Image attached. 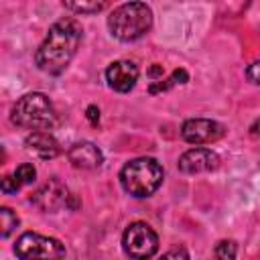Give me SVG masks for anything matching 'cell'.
<instances>
[{"label": "cell", "mask_w": 260, "mask_h": 260, "mask_svg": "<svg viewBox=\"0 0 260 260\" xmlns=\"http://www.w3.org/2000/svg\"><path fill=\"white\" fill-rule=\"evenodd\" d=\"M10 120L14 126L26 130H51L57 122V114L51 100L45 93L32 91V93H24L12 106Z\"/></svg>", "instance_id": "3957f363"}, {"label": "cell", "mask_w": 260, "mask_h": 260, "mask_svg": "<svg viewBox=\"0 0 260 260\" xmlns=\"http://www.w3.org/2000/svg\"><path fill=\"white\" fill-rule=\"evenodd\" d=\"M81 35H83V30L77 20H73V18L57 20L49 28L45 41L41 43V47L35 53L37 67L49 75H59L61 71H65V67L71 63L73 55L77 53Z\"/></svg>", "instance_id": "6da1fadb"}, {"label": "cell", "mask_w": 260, "mask_h": 260, "mask_svg": "<svg viewBox=\"0 0 260 260\" xmlns=\"http://www.w3.org/2000/svg\"><path fill=\"white\" fill-rule=\"evenodd\" d=\"M148 75L150 77H162V67L160 65H152L150 71H148Z\"/></svg>", "instance_id": "7402d4cb"}, {"label": "cell", "mask_w": 260, "mask_h": 260, "mask_svg": "<svg viewBox=\"0 0 260 260\" xmlns=\"http://www.w3.org/2000/svg\"><path fill=\"white\" fill-rule=\"evenodd\" d=\"M219 167V156L211 148L195 146L187 152L181 154L179 158V171L187 175H197V173H211Z\"/></svg>", "instance_id": "9c48e42d"}, {"label": "cell", "mask_w": 260, "mask_h": 260, "mask_svg": "<svg viewBox=\"0 0 260 260\" xmlns=\"http://www.w3.org/2000/svg\"><path fill=\"white\" fill-rule=\"evenodd\" d=\"M124 252L130 258H150L158 250V238L154 230L144 221H134L122 236Z\"/></svg>", "instance_id": "5b68a950"}, {"label": "cell", "mask_w": 260, "mask_h": 260, "mask_svg": "<svg viewBox=\"0 0 260 260\" xmlns=\"http://www.w3.org/2000/svg\"><path fill=\"white\" fill-rule=\"evenodd\" d=\"M67 156H69V160H71V165L75 169H83V171L98 169L104 162L102 150L91 142H75L67 150Z\"/></svg>", "instance_id": "8fae6325"}, {"label": "cell", "mask_w": 260, "mask_h": 260, "mask_svg": "<svg viewBox=\"0 0 260 260\" xmlns=\"http://www.w3.org/2000/svg\"><path fill=\"white\" fill-rule=\"evenodd\" d=\"M162 167L158 160L140 156L126 162L120 171V183L132 197H150L162 183Z\"/></svg>", "instance_id": "277c9868"}, {"label": "cell", "mask_w": 260, "mask_h": 260, "mask_svg": "<svg viewBox=\"0 0 260 260\" xmlns=\"http://www.w3.org/2000/svg\"><path fill=\"white\" fill-rule=\"evenodd\" d=\"M65 6L77 14H95L102 12L106 6V0H63Z\"/></svg>", "instance_id": "4fadbf2b"}, {"label": "cell", "mask_w": 260, "mask_h": 260, "mask_svg": "<svg viewBox=\"0 0 260 260\" xmlns=\"http://www.w3.org/2000/svg\"><path fill=\"white\" fill-rule=\"evenodd\" d=\"M14 177L18 179L20 185H30V183H35V179H37V169H35L30 162H22V165L14 171Z\"/></svg>", "instance_id": "9a60e30c"}, {"label": "cell", "mask_w": 260, "mask_h": 260, "mask_svg": "<svg viewBox=\"0 0 260 260\" xmlns=\"http://www.w3.org/2000/svg\"><path fill=\"white\" fill-rule=\"evenodd\" d=\"M69 195L71 193L59 179H49L30 195V203L41 211H55L59 207H67Z\"/></svg>", "instance_id": "ba28073f"}, {"label": "cell", "mask_w": 260, "mask_h": 260, "mask_svg": "<svg viewBox=\"0 0 260 260\" xmlns=\"http://www.w3.org/2000/svg\"><path fill=\"white\" fill-rule=\"evenodd\" d=\"M0 187H2V191H4V193H16L22 185L18 183V179H16L14 175H12V177L8 175V177H4V179H2V185H0Z\"/></svg>", "instance_id": "ac0fdd59"}, {"label": "cell", "mask_w": 260, "mask_h": 260, "mask_svg": "<svg viewBox=\"0 0 260 260\" xmlns=\"http://www.w3.org/2000/svg\"><path fill=\"white\" fill-rule=\"evenodd\" d=\"M18 225V215L10 209V207H2L0 209V236L8 238L10 232Z\"/></svg>", "instance_id": "5bb4252c"}, {"label": "cell", "mask_w": 260, "mask_h": 260, "mask_svg": "<svg viewBox=\"0 0 260 260\" xmlns=\"http://www.w3.org/2000/svg\"><path fill=\"white\" fill-rule=\"evenodd\" d=\"M171 77H173L175 85H177V83H187V81H189V73H187L185 69H175Z\"/></svg>", "instance_id": "ffe728a7"}, {"label": "cell", "mask_w": 260, "mask_h": 260, "mask_svg": "<svg viewBox=\"0 0 260 260\" xmlns=\"http://www.w3.org/2000/svg\"><path fill=\"white\" fill-rule=\"evenodd\" d=\"M165 256H167V258H173V256H183V258H187L189 254H187V250H183V248H173V250H169Z\"/></svg>", "instance_id": "44dd1931"}, {"label": "cell", "mask_w": 260, "mask_h": 260, "mask_svg": "<svg viewBox=\"0 0 260 260\" xmlns=\"http://www.w3.org/2000/svg\"><path fill=\"white\" fill-rule=\"evenodd\" d=\"M106 79H108V85L114 89V91H120V93H126L130 91L134 85H136V79H138V67L132 63V61H114L110 63V67L106 69Z\"/></svg>", "instance_id": "30bf717a"}, {"label": "cell", "mask_w": 260, "mask_h": 260, "mask_svg": "<svg viewBox=\"0 0 260 260\" xmlns=\"http://www.w3.org/2000/svg\"><path fill=\"white\" fill-rule=\"evenodd\" d=\"M250 130H252V134H254V136H260V118L252 124V128H250Z\"/></svg>", "instance_id": "603a6c76"}, {"label": "cell", "mask_w": 260, "mask_h": 260, "mask_svg": "<svg viewBox=\"0 0 260 260\" xmlns=\"http://www.w3.org/2000/svg\"><path fill=\"white\" fill-rule=\"evenodd\" d=\"M225 134V128L215 122V120H207V118H191L185 120L181 126V136L185 142L189 144H211L215 140H219Z\"/></svg>", "instance_id": "52a82bcc"}, {"label": "cell", "mask_w": 260, "mask_h": 260, "mask_svg": "<svg viewBox=\"0 0 260 260\" xmlns=\"http://www.w3.org/2000/svg\"><path fill=\"white\" fill-rule=\"evenodd\" d=\"M14 252L18 258L22 260H30V258H61L65 256V248L59 240L55 238H47L35 232H26L16 240Z\"/></svg>", "instance_id": "8992f818"}, {"label": "cell", "mask_w": 260, "mask_h": 260, "mask_svg": "<svg viewBox=\"0 0 260 260\" xmlns=\"http://www.w3.org/2000/svg\"><path fill=\"white\" fill-rule=\"evenodd\" d=\"M24 146L28 152H32L35 156H39L43 160H51L61 152L59 142L47 130H32V134L26 136Z\"/></svg>", "instance_id": "7c38bea8"}, {"label": "cell", "mask_w": 260, "mask_h": 260, "mask_svg": "<svg viewBox=\"0 0 260 260\" xmlns=\"http://www.w3.org/2000/svg\"><path fill=\"white\" fill-rule=\"evenodd\" d=\"M85 116H87V120H89L93 126H98V122H100V110H98V106H87Z\"/></svg>", "instance_id": "d6986e66"}, {"label": "cell", "mask_w": 260, "mask_h": 260, "mask_svg": "<svg viewBox=\"0 0 260 260\" xmlns=\"http://www.w3.org/2000/svg\"><path fill=\"white\" fill-rule=\"evenodd\" d=\"M236 252H238V250H236V244H234V242H225V240H223V242H219V244L215 246V256H217V258H225V260H228V258H236Z\"/></svg>", "instance_id": "2e32d148"}, {"label": "cell", "mask_w": 260, "mask_h": 260, "mask_svg": "<svg viewBox=\"0 0 260 260\" xmlns=\"http://www.w3.org/2000/svg\"><path fill=\"white\" fill-rule=\"evenodd\" d=\"M246 77H248V81H252L254 85H260V59L248 65V69H246Z\"/></svg>", "instance_id": "e0dca14e"}, {"label": "cell", "mask_w": 260, "mask_h": 260, "mask_svg": "<svg viewBox=\"0 0 260 260\" xmlns=\"http://www.w3.org/2000/svg\"><path fill=\"white\" fill-rule=\"evenodd\" d=\"M152 26V10L144 2H126L108 16V28L114 39L130 43L144 37Z\"/></svg>", "instance_id": "7a4b0ae2"}]
</instances>
